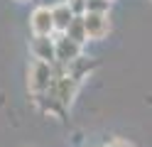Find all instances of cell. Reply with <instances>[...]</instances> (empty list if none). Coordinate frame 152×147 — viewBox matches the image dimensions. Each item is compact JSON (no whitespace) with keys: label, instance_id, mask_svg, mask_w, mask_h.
Masks as SVG:
<instances>
[{"label":"cell","instance_id":"7","mask_svg":"<svg viewBox=\"0 0 152 147\" xmlns=\"http://www.w3.org/2000/svg\"><path fill=\"white\" fill-rule=\"evenodd\" d=\"M52 12H54V25H56V32L59 34H64L66 29H69V25L74 22V10H71V5L69 3H59V5H54L52 7Z\"/></svg>","mask_w":152,"mask_h":147},{"label":"cell","instance_id":"4","mask_svg":"<svg viewBox=\"0 0 152 147\" xmlns=\"http://www.w3.org/2000/svg\"><path fill=\"white\" fill-rule=\"evenodd\" d=\"M83 25H86V34L91 42H101L110 32V17L106 12H86L83 15Z\"/></svg>","mask_w":152,"mask_h":147},{"label":"cell","instance_id":"10","mask_svg":"<svg viewBox=\"0 0 152 147\" xmlns=\"http://www.w3.org/2000/svg\"><path fill=\"white\" fill-rule=\"evenodd\" d=\"M108 7H110V3H106V0H88L86 12H106L108 15Z\"/></svg>","mask_w":152,"mask_h":147},{"label":"cell","instance_id":"6","mask_svg":"<svg viewBox=\"0 0 152 147\" xmlns=\"http://www.w3.org/2000/svg\"><path fill=\"white\" fill-rule=\"evenodd\" d=\"M79 56H81V44L66 34H59V39H56V61L69 66Z\"/></svg>","mask_w":152,"mask_h":147},{"label":"cell","instance_id":"9","mask_svg":"<svg viewBox=\"0 0 152 147\" xmlns=\"http://www.w3.org/2000/svg\"><path fill=\"white\" fill-rule=\"evenodd\" d=\"M66 37H71V39H76L79 44H83L88 39V34H86V25H83V15H76L74 17V22L69 25V29L64 32Z\"/></svg>","mask_w":152,"mask_h":147},{"label":"cell","instance_id":"3","mask_svg":"<svg viewBox=\"0 0 152 147\" xmlns=\"http://www.w3.org/2000/svg\"><path fill=\"white\" fill-rule=\"evenodd\" d=\"M76 91H79V78H74L71 74H66V76L54 78V83H52V88H49V96L56 98L61 105H69V103L74 101Z\"/></svg>","mask_w":152,"mask_h":147},{"label":"cell","instance_id":"5","mask_svg":"<svg viewBox=\"0 0 152 147\" xmlns=\"http://www.w3.org/2000/svg\"><path fill=\"white\" fill-rule=\"evenodd\" d=\"M30 52L37 61L56 64V39L52 37H34L30 42Z\"/></svg>","mask_w":152,"mask_h":147},{"label":"cell","instance_id":"11","mask_svg":"<svg viewBox=\"0 0 152 147\" xmlns=\"http://www.w3.org/2000/svg\"><path fill=\"white\" fill-rule=\"evenodd\" d=\"M108 147H135L132 142H128V140H120V137H115V140H110V145Z\"/></svg>","mask_w":152,"mask_h":147},{"label":"cell","instance_id":"8","mask_svg":"<svg viewBox=\"0 0 152 147\" xmlns=\"http://www.w3.org/2000/svg\"><path fill=\"white\" fill-rule=\"evenodd\" d=\"M93 66H96V61H93V59H88V56H79L76 61L69 64V74H71L74 78H79V81H81V78L86 76Z\"/></svg>","mask_w":152,"mask_h":147},{"label":"cell","instance_id":"1","mask_svg":"<svg viewBox=\"0 0 152 147\" xmlns=\"http://www.w3.org/2000/svg\"><path fill=\"white\" fill-rule=\"evenodd\" d=\"M54 83V64H47V61H32L30 71H27V86H30V91L37 96H44L49 93V88Z\"/></svg>","mask_w":152,"mask_h":147},{"label":"cell","instance_id":"12","mask_svg":"<svg viewBox=\"0 0 152 147\" xmlns=\"http://www.w3.org/2000/svg\"><path fill=\"white\" fill-rule=\"evenodd\" d=\"M15 3H25V0H15Z\"/></svg>","mask_w":152,"mask_h":147},{"label":"cell","instance_id":"13","mask_svg":"<svg viewBox=\"0 0 152 147\" xmlns=\"http://www.w3.org/2000/svg\"><path fill=\"white\" fill-rule=\"evenodd\" d=\"M106 3H113V0H106Z\"/></svg>","mask_w":152,"mask_h":147},{"label":"cell","instance_id":"2","mask_svg":"<svg viewBox=\"0 0 152 147\" xmlns=\"http://www.w3.org/2000/svg\"><path fill=\"white\" fill-rule=\"evenodd\" d=\"M30 29L34 37H52L56 32V25H54V12L52 7H34L32 15H30Z\"/></svg>","mask_w":152,"mask_h":147}]
</instances>
